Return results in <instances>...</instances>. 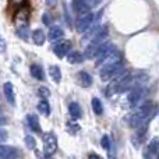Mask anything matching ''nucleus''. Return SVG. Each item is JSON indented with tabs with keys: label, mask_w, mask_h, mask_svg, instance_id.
<instances>
[{
	"label": "nucleus",
	"mask_w": 159,
	"mask_h": 159,
	"mask_svg": "<svg viewBox=\"0 0 159 159\" xmlns=\"http://www.w3.org/2000/svg\"><path fill=\"white\" fill-rule=\"evenodd\" d=\"M69 113L73 119H75V120L81 117V107H80V105L77 103V102H71V103H70Z\"/></svg>",
	"instance_id": "a211bd4d"
},
{
	"label": "nucleus",
	"mask_w": 159,
	"mask_h": 159,
	"mask_svg": "<svg viewBox=\"0 0 159 159\" xmlns=\"http://www.w3.org/2000/svg\"><path fill=\"white\" fill-rule=\"evenodd\" d=\"M7 123V120H6V117H0V126H3V124Z\"/></svg>",
	"instance_id": "2f4dec72"
},
{
	"label": "nucleus",
	"mask_w": 159,
	"mask_h": 159,
	"mask_svg": "<svg viewBox=\"0 0 159 159\" xmlns=\"http://www.w3.org/2000/svg\"><path fill=\"white\" fill-rule=\"evenodd\" d=\"M39 95H41V98L43 99V101H46V98L50 96V91L46 87H41L39 88Z\"/></svg>",
	"instance_id": "a878e982"
},
{
	"label": "nucleus",
	"mask_w": 159,
	"mask_h": 159,
	"mask_svg": "<svg viewBox=\"0 0 159 159\" xmlns=\"http://www.w3.org/2000/svg\"><path fill=\"white\" fill-rule=\"evenodd\" d=\"M145 151L149 152V154L158 155V138H154V140H152L151 143L148 144V147H147Z\"/></svg>",
	"instance_id": "5701e85b"
},
{
	"label": "nucleus",
	"mask_w": 159,
	"mask_h": 159,
	"mask_svg": "<svg viewBox=\"0 0 159 159\" xmlns=\"http://www.w3.org/2000/svg\"><path fill=\"white\" fill-rule=\"evenodd\" d=\"M112 82L109 84V87H107V95H113V93H120L123 92V91L127 89V87H129L130 81H131V75H130V73L124 71V73H119L116 77H113Z\"/></svg>",
	"instance_id": "7ed1b4c3"
},
{
	"label": "nucleus",
	"mask_w": 159,
	"mask_h": 159,
	"mask_svg": "<svg viewBox=\"0 0 159 159\" xmlns=\"http://www.w3.org/2000/svg\"><path fill=\"white\" fill-rule=\"evenodd\" d=\"M38 110L43 116H49L50 115V106H49V103H48L46 101H43V99L38 103Z\"/></svg>",
	"instance_id": "4be33fe9"
},
{
	"label": "nucleus",
	"mask_w": 159,
	"mask_h": 159,
	"mask_svg": "<svg viewBox=\"0 0 159 159\" xmlns=\"http://www.w3.org/2000/svg\"><path fill=\"white\" fill-rule=\"evenodd\" d=\"M91 106H92V110H93L95 115H102V112H103V106H102V102L99 101V98L93 96L92 101H91Z\"/></svg>",
	"instance_id": "aec40b11"
},
{
	"label": "nucleus",
	"mask_w": 159,
	"mask_h": 159,
	"mask_svg": "<svg viewBox=\"0 0 159 159\" xmlns=\"http://www.w3.org/2000/svg\"><path fill=\"white\" fill-rule=\"evenodd\" d=\"M87 2H88L89 7H95V6H98L99 3H101V0H87Z\"/></svg>",
	"instance_id": "cd10ccee"
},
{
	"label": "nucleus",
	"mask_w": 159,
	"mask_h": 159,
	"mask_svg": "<svg viewBox=\"0 0 159 159\" xmlns=\"http://www.w3.org/2000/svg\"><path fill=\"white\" fill-rule=\"evenodd\" d=\"M3 92H4V98L10 105H16V93H14V88L11 82H4L3 85Z\"/></svg>",
	"instance_id": "9b49d317"
},
{
	"label": "nucleus",
	"mask_w": 159,
	"mask_h": 159,
	"mask_svg": "<svg viewBox=\"0 0 159 159\" xmlns=\"http://www.w3.org/2000/svg\"><path fill=\"white\" fill-rule=\"evenodd\" d=\"M64 36V31L60 27H52L49 30V41H60Z\"/></svg>",
	"instance_id": "ddd939ff"
},
{
	"label": "nucleus",
	"mask_w": 159,
	"mask_h": 159,
	"mask_svg": "<svg viewBox=\"0 0 159 159\" xmlns=\"http://www.w3.org/2000/svg\"><path fill=\"white\" fill-rule=\"evenodd\" d=\"M56 3H57V0H46V4L49 6V7H55Z\"/></svg>",
	"instance_id": "c85d7f7f"
},
{
	"label": "nucleus",
	"mask_w": 159,
	"mask_h": 159,
	"mask_svg": "<svg viewBox=\"0 0 159 159\" xmlns=\"http://www.w3.org/2000/svg\"><path fill=\"white\" fill-rule=\"evenodd\" d=\"M101 145L103 149H106V151H109L110 149V140L107 135H103V137L101 138Z\"/></svg>",
	"instance_id": "b1692460"
},
{
	"label": "nucleus",
	"mask_w": 159,
	"mask_h": 159,
	"mask_svg": "<svg viewBox=\"0 0 159 159\" xmlns=\"http://www.w3.org/2000/svg\"><path fill=\"white\" fill-rule=\"evenodd\" d=\"M49 75L52 77V80L55 82H60V80H61L60 67L56 66V64H52V66H49Z\"/></svg>",
	"instance_id": "2eb2a0df"
},
{
	"label": "nucleus",
	"mask_w": 159,
	"mask_h": 159,
	"mask_svg": "<svg viewBox=\"0 0 159 159\" xmlns=\"http://www.w3.org/2000/svg\"><path fill=\"white\" fill-rule=\"evenodd\" d=\"M106 36H107V31L106 30H101L92 39H91V43L87 46L84 53L85 59H93L98 53V50L106 43Z\"/></svg>",
	"instance_id": "f03ea898"
},
{
	"label": "nucleus",
	"mask_w": 159,
	"mask_h": 159,
	"mask_svg": "<svg viewBox=\"0 0 159 159\" xmlns=\"http://www.w3.org/2000/svg\"><path fill=\"white\" fill-rule=\"evenodd\" d=\"M78 81H80V84L85 88L91 87V84H92V78H91V75L88 74L87 71H80L78 73Z\"/></svg>",
	"instance_id": "dca6fc26"
},
{
	"label": "nucleus",
	"mask_w": 159,
	"mask_h": 159,
	"mask_svg": "<svg viewBox=\"0 0 159 159\" xmlns=\"http://www.w3.org/2000/svg\"><path fill=\"white\" fill-rule=\"evenodd\" d=\"M93 18H95V16L92 13H87V14L80 16L77 18V21H75V30H77V32H85L91 27Z\"/></svg>",
	"instance_id": "423d86ee"
},
{
	"label": "nucleus",
	"mask_w": 159,
	"mask_h": 159,
	"mask_svg": "<svg viewBox=\"0 0 159 159\" xmlns=\"http://www.w3.org/2000/svg\"><path fill=\"white\" fill-rule=\"evenodd\" d=\"M43 149L46 157H52L57 151V138H56L55 133L50 131L43 134Z\"/></svg>",
	"instance_id": "39448f33"
},
{
	"label": "nucleus",
	"mask_w": 159,
	"mask_h": 159,
	"mask_svg": "<svg viewBox=\"0 0 159 159\" xmlns=\"http://www.w3.org/2000/svg\"><path fill=\"white\" fill-rule=\"evenodd\" d=\"M88 159H102V158L98 157L96 154H89V155H88Z\"/></svg>",
	"instance_id": "c756f323"
},
{
	"label": "nucleus",
	"mask_w": 159,
	"mask_h": 159,
	"mask_svg": "<svg viewBox=\"0 0 159 159\" xmlns=\"http://www.w3.org/2000/svg\"><path fill=\"white\" fill-rule=\"evenodd\" d=\"M143 95H144L143 87H140V85H137V87H133L131 91H130V93H129V98H127V101H129V105L131 107H135L138 105V102L141 101Z\"/></svg>",
	"instance_id": "1a4fd4ad"
},
{
	"label": "nucleus",
	"mask_w": 159,
	"mask_h": 159,
	"mask_svg": "<svg viewBox=\"0 0 159 159\" xmlns=\"http://www.w3.org/2000/svg\"><path fill=\"white\" fill-rule=\"evenodd\" d=\"M70 50H71V42L66 41V39H64V41H60L55 48H53V52H55L56 57H59V59L66 57V56L70 53Z\"/></svg>",
	"instance_id": "0eeeda50"
},
{
	"label": "nucleus",
	"mask_w": 159,
	"mask_h": 159,
	"mask_svg": "<svg viewBox=\"0 0 159 159\" xmlns=\"http://www.w3.org/2000/svg\"><path fill=\"white\" fill-rule=\"evenodd\" d=\"M20 149L10 145H0V159H18Z\"/></svg>",
	"instance_id": "6e6552de"
},
{
	"label": "nucleus",
	"mask_w": 159,
	"mask_h": 159,
	"mask_svg": "<svg viewBox=\"0 0 159 159\" xmlns=\"http://www.w3.org/2000/svg\"><path fill=\"white\" fill-rule=\"evenodd\" d=\"M31 75L35 80H39V81H42V80L45 78L43 70H42V67L39 66V64H32V66H31Z\"/></svg>",
	"instance_id": "f3484780"
},
{
	"label": "nucleus",
	"mask_w": 159,
	"mask_h": 159,
	"mask_svg": "<svg viewBox=\"0 0 159 159\" xmlns=\"http://www.w3.org/2000/svg\"><path fill=\"white\" fill-rule=\"evenodd\" d=\"M121 71H123V63H121V60H119V61H113V63L103 64L99 74H101L102 81H109V80L116 77Z\"/></svg>",
	"instance_id": "20e7f679"
},
{
	"label": "nucleus",
	"mask_w": 159,
	"mask_h": 159,
	"mask_svg": "<svg viewBox=\"0 0 159 159\" xmlns=\"http://www.w3.org/2000/svg\"><path fill=\"white\" fill-rule=\"evenodd\" d=\"M27 121H28V126H30V129L32 130L34 133H38V134H41V133H42V127H41V124H39V120H38V117H36L35 115H28Z\"/></svg>",
	"instance_id": "f8f14e48"
},
{
	"label": "nucleus",
	"mask_w": 159,
	"mask_h": 159,
	"mask_svg": "<svg viewBox=\"0 0 159 159\" xmlns=\"http://www.w3.org/2000/svg\"><path fill=\"white\" fill-rule=\"evenodd\" d=\"M45 159H50V157H46V158H45Z\"/></svg>",
	"instance_id": "473e14b6"
},
{
	"label": "nucleus",
	"mask_w": 159,
	"mask_h": 159,
	"mask_svg": "<svg viewBox=\"0 0 159 159\" xmlns=\"http://www.w3.org/2000/svg\"><path fill=\"white\" fill-rule=\"evenodd\" d=\"M82 60H84V56L78 52H71L67 55V61H69L70 64H78V63H81Z\"/></svg>",
	"instance_id": "6ab92c4d"
},
{
	"label": "nucleus",
	"mask_w": 159,
	"mask_h": 159,
	"mask_svg": "<svg viewBox=\"0 0 159 159\" xmlns=\"http://www.w3.org/2000/svg\"><path fill=\"white\" fill-rule=\"evenodd\" d=\"M32 39H34V43L38 45V46H42V45L45 43V39H46V36H45V32L42 30H35L32 32Z\"/></svg>",
	"instance_id": "4468645a"
},
{
	"label": "nucleus",
	"mask_w": 159,
	"mask_h": 159,
	"mask_svg": "<svg viewBox=\"0 0 159 159\" xmlns=\"http://www.w3.org/2000/svg\"><path fill=\"white\" fill-rule=\"evenodd\" d=\"M155 113H157L155 105H152L151 102H147V103H144L143 106H140L131 116H130V119H129L130 127H133V129H141V127H144L149 120H151V117L155 115Z\"/></svg>",
	"instance_id": "f257e3e1"
},
{
	"label": "nucleus",
	"mask_w": 159,
	"mask_h": 159,
	"mask_svg": "<svg viewBox=\"0 0 159 159\" xmlns=\"http://www.w3.org/2000/svg\"><path fill=\"white\" fill-rule=\"evenodd\" d=\"M73 8L74 11L78 14V16H82V14L89 13V6H88L87 0H73Z\"/></svg>",
	"instance_id": "9d476101"
},
{
	"label": "nucleus",
	"mask_w": 159,
	"mask_h": 159,
	"mask_svg": "<svg viewBox=\"0 0 159 159\" xmlns=\"http://www.w3.org/2000/svg\"><path fill=\"white\" fill-rule=\"evenodd\" d=\"M25 144H27V148H30V149H35V138L34 137H31V135H27L25 137Z\"/></svg>",
	"instance_id": "393cba45"
},
{
	"label": "nucleus",
	"mask_w": 159,
	"mask_h": 159,
	"mask_svg": "<svg viewBox=\"0 0 159 159\" xmlns=\"http://www.w3.org/2000/svg\"><path fill=\"white\" fill-rule=\"evenodd\" d=\"M7 137H8L7 131H6V130H3V129H0V143L6 141V140H7Z\"/></svg>",
	"instance_id": "bb28decb"
},
{
	"label": "nucleus",
	"mask_w": 159,
	"mask_h": 159,
	"mask_svg": "<svg viewBox=\"0 0 159 159\" xmlns=\"http://www.w3.org/2000/svg\"><path fill=\"white\" fill-rule=\"evenodd\" d=\"M145 126H144V129H138V133L133 137V144H134V147H140L141 143L144 141V137H145Z\"/></svg>",
	"instance_id": "412c9836"
},
{
	"label": "nucleus",
	"mask_w": 159,
	"mask_h": 159,
	"mask_svg": "<svg viewBox=\"0 0 159 159\" xmlns=\"http://www.w3.org/2000/svg\"><path fill=\"white\" fill-rule=\"evenodd\" d=\"M49 18V16H48V14H43V22L46 25H49V22H50V20H48Z\"/></svg>",
	"instance_id": "7c9ffc66"
}]
</instances>
